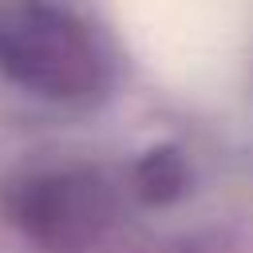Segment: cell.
<instances>
[{
    "instance_id": "6da1fadb",
    "label": "cell",
    "mask_w": 253,
    "mask_h": 253,
    "mask_svg": "<svg viewBox=\"0 0 253 253\" xmlns=\"http://www.w3.org/2000/svg\"><path fill=\"white\" fill-rule=\"evenodd\" d=\"M142 32L154 55L186 75L217 71L233 51V12L225 0H146Z\"/></svg>"
}]
</instances>
